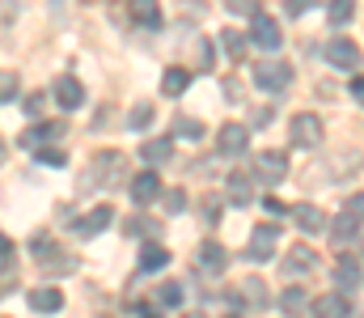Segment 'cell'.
<instances>
[{
  "label": "cell",
  "instance_id": "obj_9",
  "mask_svg": "<svg viewBox=\"0 0 364 318\" xmlns=\"http://www.w3.org/2000/svg\"><path fill=\"white\" fill-rule=\"evenodd\" d=\"M284 276H309L314 267H318V255H314V246H305V242H296L292 246V255H284Z\"/></svg>",
  "mask_w": 364,
  "mask_h": 318
},
{
  "label": "cell",
  "instance_id": "obj_30",
  "mask_svg": "<svg viewBox=\"0 0 364 318\" xmlns=\"http://www.w3.org/2000/svg\"><path fill=\"white\" fill-rule=\"evenodd\" d=\"M195 64H199L203 73L212 68V43H208V38H195Z\"/></svg>",
  "mask_w": 364,
  "mask_h": 318
},
{
  "label": "cell",
  "instance_id": "obj_15",
  "mask_svg": "<svg viewBox=\"0 0 364 318\" xmlns=\"http://www.w3.org/2000/svg\"><path fill=\"white\" fill-rule=\"evenodd\" d=\"M55 102L64 106V110H77V106L85 102L81 81H77V77H60V81H55Z\"/></svg>",
  "mask_w": 364,
  "mask_h": 318
},
{
  "label": "cell",
  "instance_id": "obj_23",
  "mask_svg": "<svg viewBox=\"0 0 364 318\" xmlns=\"http://www.w3.org/2000/svg\"><path fill=\"white\" fill-rule=\"evenodd\" d=\"M246 43H250V38H246L242 30H220V47L229 51V60H242V55H246Z\"/></svg>",
  "mask_w": 364,
  "mask_h": 318
},
{
  "label": "cell",
  "instance_id": "obj_35",
  "mask_svg": "<svg viewBox=\"0 0 364 318\" xmlns=\"http://www.w3.org/2000/svg\"><path fill=\"white\" fill-rule=\"evenodd\" d=\"M140 26H161V13L153 4H144V0H140Z\"/></svg>",
  "mask_w": 364,
  "mask_h": 318
},
{
  "label": "cell",
  "instance_id": "obj_25",
  "mask_svg": "<svg viewBox=\"0 0 364 318\" xmlns=\"http://www.w3.org/2000/svg\"><path fill=\"white\" fill-rule=\"evenodd\" d=\"M331 233H335L339 242H348V238H356V233H360V221H356L352 212H339V216L331 221Z\"/></svg>",
  "mask_w": 364,
  "mask_h": 318
},
{
  "label": "cell",
  "instance_id": "obj_41",
  "mask_svg": "<svg viewBox=\"0 0 364 318\" xmlns=\"http://www.w3.org/2000/svg\"><path fill=\"white\" fill-rule=\"evenodd\" d=\"M140 318H157V314H153V310H149V306H140Z\"/></svg>",
  "mask_w": 364,
  "mask_h": 318
},
{
  "label": "cell",
  "instance_id": "obj_4",
  "mask_svg": "<svg viewBox=\"0 0 364 318\" xmlns=\"http://www.w3.org/2000/svg\"><path fill=\"white\" fill-rule=\"evenodd\" d=\"M246 38H250L255 47H263V51H275V47H279V26H275L272 13L259 9V13L250 17V34H246Z\"/></svg>",
  "mask_w": 364,
  "mask_h": 318
},
{
  "label": "cell",
  "instance_id": "obj_42",
  "mask_svg": "<svg viewBox=\"0 0 364 318\" xmlns=\"http://www.w3.org/2000/svg\"><path fill=\"white\" fill-rule=\"evenodd\" d=\"M0 161H4V140H0Z\"/></svg>",
  "mask_w": 364,
  "mask_h": 318
},
{
  "label": "cell",
  "instance_id": "obj_19",
  "mask_svg": "<svg viewBox=\"0 0 364 318\" xmlns=\"http://www.w3.org/2000/svg\"><path fill=\"white\" fill-rule=\"evenodd\" d=\"M233 297H237L242 306H250V310H263V306H267V289H263V280H242Z\"/></svg>",
  "mask_w": 364,
  "mask_h": 318
},
{
  "label": "cell",
  "instance_id": "obj_12",
  "mask_svg": "<svg viewBox=\"0 0 364 318\" xmlns=\"http://www.w3.org/2000/svg\"><path fill=\"white\" fill-rule=\"evenodd\" d=\"M127 191H132L136 204H153V200L161 196V179H157L153 170H144V174H136V179L127 183Z\"/></svg>",
  "mask_w": 364,
  "mask_h": 318
},
{
  "label": "cell",
  "instance_id": "obj_8",
  "mask_svg": "<svg viewBox=\"0 0 364 318\" xmlns=\"http://www.w3.org/2000/svg\"><path fill=\"white\" fill-rule=\"evenodd\" d=\"M322 55H326V64H335V68H356V64H360V47H356L352 38H331V43L322 47Z\"/></svg>",
  "mask_w": 364,
  "mask_h": 318
},
{
  "label": "cell",
  "instance_id": "obj_29",
  "mask_svg": "<svg viewBox=\"0 0 364 318\" xmlns=\"http://www.w3.org/2000/svg\"><path fill=\"white\" fill-rule=\"evenodd\" d=\"M279 306H284V314H296V310H301V306H305V293H301V289H296V285H292V289H288V293H284V297H279Z\"/></svg>",
  "mask_w": 364,
  "mask_h": 318
},
{
  "label": "cell",
  "instance_id": "obj_38",
  "mask_svg": "<svg viewBox=\"0 0 364 318\" xmlns=\"http://www.w3.org/2000/svg\"><path fill=\"white\" fill-rule=\"evenodd\" d=\"M166 208L182 212V208H186V196H182V191H170V196H166Z\"/></svg>",
  "mask_w": 364,
  "mask_h": 318
},
{
  "label": "cell",
  "instance_id": "obj_39",
  "mask_svg": "<svg viewBox=\"0 0 364 318\" xmlns=\"http://www.w3.org/2000/svg\"><path fill=\"white\" fill-rule=\"evenodd\" d=\"M352 98L364 106V77H356V81H352Z\"/></svg>",
  "mask_w": 364,
  "mask_h": 318
},
{
  "label": "cell",
  "instance_id": "obj_2",
  "mask_svg": "<svg viewBox=\"0 0 364 318\" xmlns=\"http://www.w3.org/2000/svg\"><path fill=\"white\" fill-rule=\"evenodd\" d=\"M288 140H292V149H322L326 127H322L318 115L301 110V115H292V123H288Z\"/></svg>",
  "mask_w": 364,
  "mask_h": 318
},
{
  "label": "cell",
  "instance_id": "obj_20",
  "mask_svg": "<svg viewBox=\"0 0 364 318\" xmlns=\"http://www.w3.org/2000/svg\"><path fill=\"white\" fill-rule=\"evenodd\" d=\"M170 263V250L161 246V242H144V250H140V272H161Z\"/></svg>",
  "mask_w": 364,
  "mask_h": 318
},
{
  "label": "cell",
  "instance_id": "obj_5",
  "mask_svg": "<svg viewBox=\"0 0 364 318\" xmlns=\"http://www.w3.org/2000/svg\"><path fill=\"white\" fill-rule=\"evenodd\" d=\"M255 174H259V183H284V174H288V157H284L279 149H259V157H255Z\"/></svg>",
  "mask_w": 364,
  "mask_h": 318
},
{
  "label": "cell",
  "instance_id": "obj_17",
  "mask_svg": "<svg viewBox=\"0 0 364 318\" xmlns=\"http://www.w3.org/2000/svg\"><path fill=\"white\" fill-rule=\"evenodd\" d=\"M288 216H292L305 233H322V229H326V216L314 208V204H296V208H288Z\"/></svg>",
  "mask_w": 364,
  "mask_h": 318
},
{
  "label": "cell",
  "instance_id": "obj_32",
  "mask_svg": "<svg viewBox=\"0 0 364 318\" xmlns=\"http://www.w3.org/2000/svg\"><path fill=\"white\" fill-rule=\"evenodd\" d=\"M13 98H17V77L0 73V102H13Z\"/></svg>",
  "mask_w": 364,
  "mask_h": 318
},
{
  "label": "cell",
  "instance_id": "obj_13",
  "mask_svg": "<svg viewBox=\"0 0 364 318\" xmlns=\"http://www.w3.org/2000/svg\"><path fill=\"white\" fill-rule=\"evenodd\" d=\"M110 221H114V208H110V204H97V208L85 212V221H77L73 229H77L81 238H97V233H102V229H106Z\"/></svg>",
  "mask_w": 364,
  "mask_h": 318
},
{
  "label": "cell",
  "instance_id": "obj_6",
  "mask_svg": "<svg viewBox=\"0 0 364 318\" xmlns=\"http://www.w3.org/2000/svg\"><path fill=\"white\" fill-rule=\"evenodd\" d=\"M275 246H279V229H275V225H259V229L250 233L246 259H250V263H267V259L275 255Z\"/></svg>",
  "mask_w": 364,
  "mask_h": 318
},
{
  "label": "cell",
  "instance_id": "obj_43",
  "mask_svg": "<svg viewBox=\"0 0 364 318\" xmlns=\"http://www.w3.org/2000/svg\"><path fill=\"white\" fill-rule=\"evenodd\" d=\"M225 318H237V314H225Z\"/></svg>",
  "mask_w": 364,
  "mask_h": 318
},
{
  "label": "cell",
  "instance_id": "obj_34",
  "mask_svg": "<svg viewBox=\"0 0 364 318\" xmlns=\"http://www.w3.org/2000/svg\"><path fill=\"white\" fill-rule=\"evenodd\" d=\"M149 119H153V106H149V102H140L136 110H132V119H127V123H132V127L140 132V127H149Z\"/></svg>",
  "mask_w": 364,
  "mask_h": 318
},
{
  "label": "cell",
  "instance_id": "obj_36",
  "mask_svg": "<svg viewBox=\"0 0 364 318\" xmlns=\"http://www.w3.org/2000/svg\"><path fill=\"white\" fill-rule=\"evenodd\" d=\"M284 9H288L292 17H301V13H309V9H314V0H284Z\"/></svg>",
  "mask_w": 364,
  "mask_h": 318
},
{
  "label": "cell",
  "instance_id": "obj_7",
  "mask_svg": "<svg viewBox=\"0 0 364 318\" xmlns=\"http://www.w3.org/2000/svg\"><path fill=\"white\" fill-rule=\"evenodd\" d=\"M216 144H220L225 157H242V153L250 149V127H242V123H225V127L216 132Z\"/></svg>",
  "mask_w": 364,
  "mask_h": 318
},
{
  "label": "cell",
  "instance_id": "obj_40",
  "mask_svg": "<svg viewBox=\"0 0 364 318\" xmlns=\"http://www.w3.org/2000/svg\"><path fill=\"white\" fill-rule=\"evenodd\" d=\"M9 250H13V246H9V238L0 233V259H9Z\"/></svg>",
  "mask_w": 364,
  "mask_h": 318
},
{
  "label": "cell",
  "instance_id": "obj_24",
  "mask_svg": "<svg viewBox=\"0 0 364 318\" xmlns=\"http://www.w3.org/2000/svg\"><path fill=\"white\" fill-rule=\"evenodd\" d=\"M170 140H149V144H140V157L149 161V166H161V161H170Z\"/></svg>",
  "mask_w": 364,
  "mask_h": 318
},
{
  "label": "cell",
  "instance_id": "obj_26",
  "mask_svg": "<svg viewBox=\"0 0 364 318\" xmlns=\"http://www.w3.org/2000/svg\"><path fill=\"white\" fill-rule=\"evenodd\" d=\"M326 17H331L335 26H348V21L356 17V0H331V4H326Z\"/></svg>",
  "mask_w": 364,
  "mask_h": 318
},
{
  "label": "cell",
  "instance_id": "obj_16",
  "mask_svg": "<svg viewBox=\"0 0 364 318\" xmlns=\"http://www.w3.org/2000/svg\"><path fill=\"white\" fill-rule=\"evenodd\" d=\"M60 132H64V123H38V127L21 132V149H43V144H51Z\"/></svg>",
  "mask_w": 364,
  "mask_h": 318
},
{
  "label": "cell",
  "instance_id": "obj_31",
  "mask_svg": "<svg viewBox=\"0 0 364 318\" xmlns=\"http://www.w3.org/2000/svg\"><path fill=\"white\" fill-rule=\"evenodd\" d=\"M38 161L43 166H68V153L64 149H38Z\"/></svg>",
  "mask_w": 364,
  "mask_h": 318
},
{
  "label": "cell",
  "instance_id": "obj_33",
  "mask_svg": "<svg viewBox=\"0 0 364 318\" xmlns=\"http://www.w3.org/2000/svg\"><path fill=\"white\" fill-rule=\"evenodd\" d=\"M229 13H242V17H255L259 13V0H225Z\"/></svg>",
  "mask_w": 364,
  "mask_h": 318
},
{
  "label": "cell",
  "instance_id": "obj_11",
  "mask_svg": "<svg viewBox=\"0 0 364 318\" xmlns=\"http://www.w3.org/2000/svg\"><path fill=\"white\" fill-rule=\"evenodd\" d=\"M309 314L314 318H352V306H348L343 293H322V297L309 302Z\"/></svg>",
  "mask_w": 364,
  "mask_h": 318
},
{
  "label": "cell",
  "instance_id": "obj_28",
  "mask_svg": "<svg viewBox=\"0 0 364 318\" xmlns=\"http://www.w3.org/2000/svg\"><path fill=\"white\" fill-rule=\"evenodd\" d=\"M182 297H186V289H182L178 280H170V285H161V306H182Z\"/></svg>",
  "mask_w": 364,
  "mask_h": 318
},
{
  "label": "cell",
  "instance_id": "obj_21",
  "mask_svg": "<svg viewBox=\"0 0 364 318\" xmlns=\"http://www.w3.org/2000/svg\"><path fill=\"white\" fill-rule=\"evenodd\" d=\"M335 280H339L343 289H352V285H360V263H356L352 255H343V259L335 263Z\"/></svg>",
  "mask_w": 364,
  "mask_h": 318
},
{
  "label": "cell",
  "instance_id": "obj_3",
  "mask_svg": "<svg viewBox=\"0 0 364 318\" xmlns=\"http://www.w3.org/2000/svg\"><path fill=\"white\" fill-rule=\"evenodd\" d=\"M288 81H292V64H288V60H259V64H255V85H259V90L279 94Z\"/></svg>",
  "mask_w": 364,
  "mask_h": 318
},
{
  "label": "cell",
  "instance_id": "obj_18",
  "mask_svg": "<svg viewBox=\"0 0 364 318\" xmlns=\"http://www.w3.org/2000/svg\"><path fill=\"white\" fill-rule=\"evenodd\" d=\"M199 267H203V272H225V267H229L225 246H220V242H203V246H199Z\"/></svg>",
  "mask_w": 364,
  "mask_h": 318
},
{
  "label": "cell",
  "instance_id": "obj_27",
  "mask_svg": "<svg viewBox=\"0 0 364 318\" xmlns=\"http://www.w3.org/2000/svg\"><path fill=\"white\" fill-rule=\"evenodd\" d=\"M199 136H203V123L199 119H186V115L174 119V140H199Z\"/></svg>",
  "mask_w": 364,
  "mask_h": 318
},
{
  "label": "cell",
  "instance_id": "obj_14",
  "mask_svg": "<svg viewBox=\"0 0 364 318\" xmlns=\"http://www.w3.org/2000/svg\"><path fill=\"white\" fill-rule=\"evenodd\" d=\"M225 196H229V204H237V208H246L250 200H255V187H250V174H229L225 179Z\"/></svg>",
  "mask_w": 364,
  "mask_h": 318
},
{
  "label": "cell",
  "instance_id": "obj_10",
  "mask_svg": "<svg viewBox=\"0 0 364 318\" xmlns=\"http://www.w3.org/2000/svg\"><path fill=\"white\" fill-rule=\"evenodd\" d=\"M30 310L34 314H60L64 310V293L55 289V285H38V289H30Z\"/></svg>",
  "mask_w": 364,
  "mask_h": 318
},
{
  "label": "cell",
  "instance_id": "obj_37",
  "mask_svg": "<svg viewBox=\"0 0 364 318\" xmlns=\"http://www.w3.org/2000/svg\"><path fill=\"white\" fill-rule=\"evenodd\" d=\"M348 212H352L356 221H364V191H356V196L348 200Z\"/></svg>",
  "mask_w": 364,
  "mask_h": 318
},
{
  "label": "cell",
  "instance_id": "obj_1",
  "mask_svg": "<svg viewBox=\"0 0 364 318\" xmlns=\"http://www.w3.org/2000/svg\"><path fill=\"white\" fill-rule=\"evenodd\" d=\"M85 183H93V187H123V183H127V161H123V153L102 149L90 161V170H85Z\"/></svg>",
  "mask_w": 364,
  "mask_h": 318
},
{
  "label": "cell",
  "instance_id": "obj_22",
  "mask_svg": "<svg viewBox=\"0 0 364 318\" xmlns=\"http://www.w3.org/2000/svg\"><path fill=\"white\" fill-rule=\"evenodd\" d=\"M186 85H191V73H186V68H166V77H161V90H166L170 98L186 94Z\"/></svg>",
  "mask_w": 364,
  "mask_h": 318
}]
</instances>
